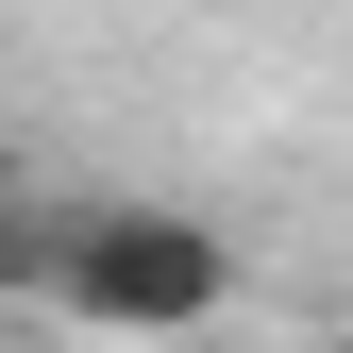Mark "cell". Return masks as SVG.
Here are the masks:
<instances>
[{"label":"cell","instance_id":"cell-1","mask_svg":"<svg viewBox=\"0 0 353 353\" xmlns=\"http://www.w3.org/2000/svg\"><path fill=\"white\" fill-rule=\"evenodd\" d=\"M34 303H68L84 336H202L236 303V252L185 202H51V252H34Z\"/></svg>","mask_w":353,"mask_h":353},{"label":"cell","instance_id":"cell-2","mask_svg":"<svg viewBox=\"0 0 353 353\" xmlns=\"http://www.w3.org/2000/svg\"><path fill=\"white\" fill-rule=\"evenodd\" d=\"M34 252H51V202H0V286H34Z\"/></svg>","mask_w":353,"mask_h":353}]
</instances>
